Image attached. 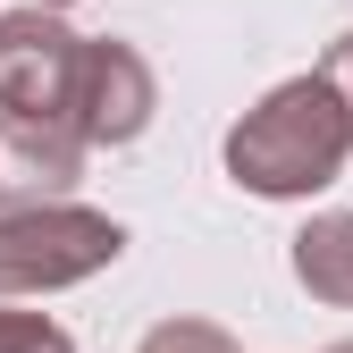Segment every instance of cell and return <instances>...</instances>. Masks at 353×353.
Masks as SVG:
<instances>
[{
	"mask_svg": "<svg viewBox=\"0 0 353 353\" xmlns=\"http://www.w3.org/2000/svg\"><path fill=\"white\" fill-rule=\"evenodd\" d=\"M286 270H294V286L312 294V303L353 312V210H320V219H303L294 244H286Z\"/></svg>",
	"mask_w": 353,
	"mask_h": 353,
	"instance_id": "6",
	"label": "cell"
},
{
	"mask_svg": "<svg viewBox=\"0 0 353 353\" xmlns=\"http://www.w3.org/2000/svg\"><path fill=\"white\" fill-rule=\"evenodd\" d=\"M143 353H236V336L219 328V320H160L143 336Z\"/></svg>",
	"mask_w": 353,
	"mask_h": 353,
	"instance_id": "8",
	"label": "cell"
},
{
	"mask_svg": "<svg viewBox=\"0 0 353 353\" xmlns=\"http://www.w3.org/2000/svg\"><path fill=\"white\" fill-rule=\"evenodd\" d=\"M0 353H76V336L51 312H9L0 303Z\"/></svg>",
	"mask_w": 353,
	"mask_h": 353,
	"instance_id": "7",
	"label": "cell"
},
{
	"mask_svg": "<svg viewBox=\"0 0 353 353\" xmlns=\"http://www.w3.org/2000/svg\"><path fill=\"white\" fill-rule=\"evenodd\" d=\"M84 176V143L76 126H26L0 118V202H68V185Z\"/></svg>",
	"mask_w": 353,
	"mask_h": 353,
	"instance_id": "5",
	"label": "cell"
},
{
	"mask_svg": "<svg viewBox=\"0 0 353 353\" xmlns=\"http://www.w3.org/2000/svg\"><path fill=\"white\" fill-rule=\"evenodd\" d=\"M126 228L110 210H84V202H17L0 210V303L9 294H59L118 270Z\"/></svg>",
	"mask_w": 353,
	"mask_h": 353,
	"instance_id": "2",
	"label": "cell"
},
{
	"mask_svg": "<svg viewBox=\"0 0 353 353\" xmlns=\"http://www.w3.org/2000/svg\"><path fill=\"white\" fill-rule=\"evenodd\" d=\"M76 59H84V34L68 17H51V9H9V17H0V118L68 126Z\"/></svg>",
	"mask_w": 353,
	"mask_h": 353,
	"instance_id": "3",
	"label": "cell"
},
{
	"mask_svg": "<svg viewBox=\"0 0 353 353\" xmlns=\"http://www.w3.org/2000/svg\"><path fill=\"white\" fill-rule=\"evenodd\" d=\"M328 353H353V336H336V345H328Z\"/></svg>",
	"mask_w": 353,
	"mask_h": 353,
	"instance_id": "11",
	"label": "cell"
},
{
	"mask_svg": "<svg viewBox=\"0 0 353 353\" xmlns=\"http://www.w3.org/2000/svg\"><path fill=\"white\" fill-rule=\"evenodd\" d=\"M219 160H228V176L244 194H261V202H312V194L336 185L345 160H353V118L328 93V76L303 68V76L270 84V93L228 126Z\"/></svg>",
	"mask_w": 353,
	"mask_h": 353,
	"instance_id": "1",
	"label": "cell"
},
{
	"mask_svg": "<svg viewBox=\"0 0 353 353\" xmlns=\"http://www.w3.org/2000/svg\"><path fill=\"white\" fill-rule=\"evenodd\" d=\"M320 76H328V93H336V101H345V118H353V34H336V42H328Z\"/></svg>",
	"mask_w": 353,
	"mask_h": 353,
	"instance_id": "9",
	"label": "cell"
},
{
	"mask_svg": "<svg viewBox=\"0 0 353 353\" xmlns=\"http://www.w3.org/2000/svg\"><path fill=\"white\" fill-rule=\"evenodd\" d=\"M160 110V76L135 42L118 34H84V59H76V101H68V126L84 152H118L135 143Z\"/></svg>",
	"mask_w": 353,
	"mask_h": 353,
	"instance_id": "4",
	"label": "cell"
},
{
	"mask_svg": "<svg viewBox=\"0 0 353 353\" xmlns=\"http://www.w3.org/2000/svg\"><path fill=\"white\" fill-rule=\"evenodd\" d=\"M26 9H51V17H68V9H76V0H26Z\"/></svg>",
	"mask_w": 353,
	"mask_h": 353,
	"instance_id": "10",
	"label": "cell"
}]
</instances>
